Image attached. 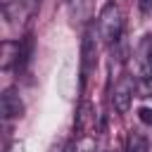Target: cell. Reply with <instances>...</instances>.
Masks as SVG:
<instances>
[{"label":"cell","mask_w":152,"mask_h":152,"mask_svg":"<svg viewBox=\"0 0 152 152\" xmlns=\"http://www.w3.org/2000/svg\"><path fill=\"white\" fill-rule=\"evenodd\" d=\"M138 119L147 126H152V107H140L138 109Z\"/></svg>","instance_id":"8fae6325"},{"label":"cell","mask_w":152,"mask_h":152,"mask_svg":"<svg viewBox=\"0 0 152 152\" xmlns=\"http://www.w3.org/2000/svg\"><path fill=\"white\" fill-rule=\"evenodd\" d=\"M5 152H21V142H12V145H10Z\"/></svg>","instance_id":"5bb4252c"},{"label":"cell","mask_w":152,"mask_h":152,"mask_svg":"<svg viewBox=\"0 0 152 152\" xmlns=\"http://www.w3.org/2000/svg\"><path fill=\"white\" fill-rule=\"evenodd\" d=\"M97 33L93 26H88L83 31V40H81V90L86 88L90 74L97 66Z\"/></svg>","instance_id":"7a4b0ae2"},{"label":"cell","mask_w":152,"mask_h":152,"mask_svg":"<svg viewBox=\"0 0 152 152\" xmlns=\"http://www.w3.org/2000/svg\"><path fill=\"white\" fill-rule=\"evenodd\" d=\"M126 152H147V140L138 131H131L126 138Z\"/></svg>","instance_id":"30bf717a"},{"label":"cell","mask_w":152,"mask_h":152,"mask_svg":"<svg viewBox=\"0 0 152 152\" xmlns=\"http://www.w3.org/2000/svg\"><path fill=\"white\" fill-rule=\"evenodd\" d=\"M17 57H19V43H14V40H5V43H2L0 66H2V69H10V66H12V62L17 64Z\"/></svg>","instance_id":"9c48e42d"},{"label":"cell","mask_w":152,"mask_h":152,"mask_svg":"<svg viewBox=\"0 0 152 152\" xmlns=\"http://www.w3.org/2000/svg\"><path fill=\"white\" fill-rule=\"evenodd\" d=\"M140 10H142L145 14H150V12H152V0H140Z\"/></svg>","instance_id":"4fadbf2b"},{"label":"cell","mask_w":152,"mask_h":152,"mask_svg":"<svg viewBox=\"0 0 152 152\" xmlns=\"http://www.w3.org/2000/svg\"><path fill=\"white\" fill-rule=\"evenodd\" d=\"M66 5V12L71 17V21H86L88 14H90V0H64Z\"/></svg>","instance_id":"52a82bcc"},{"label":"cell","mask_w":152,"mask_h":152,"mask_svg":"<svg viewBox=\"0 0 152 152\" xmlns=\"http://www.w3.org/2000/svg\"><path fill=\"white\" fill-rule=\"evenodd\" d=\"M135 62L140 66V76L152 74V36H145L135 48Z\"/></svg>","instance_id":"8992f818"},{"label":"cell","mask_w":152,"mask_h":152,"mask_svg":"<svg viewBox=\"0 0 152 152\" xmlns=\"http://www.w3.org/2000/svg\"><path fill=\"white\" fill-rule=\"evenodd\" d=\"M138 90V83L133 76H121L119 83L114 86V93H112V104L119 114H126L131 109V102H133V95Z\"/></svg>","instance_id":"3957f363"},{"label":"cell","mask_w":152,"mask_h":152,"mask_svg":"<svg viewBox=\"0 0 152 152\" xmlns=\"http://www.w3.org/2000/svg\"><path fill=\"white\" fill-rule=\"evenodd\" d=\"M0 112H2V119H5V121L19 119V116L24 114V102H21V97L17 95V90L7 88V90L2 93V97H0Z\"/></svg>","instance_id":"277c9868"},{"label":"cell","mask_w":152,"mask_h":152,"mask_svg":"<svg viewBox=\"0 0 152 152\" xmlns=\"http://www.w3.org/2000/svg\"><path fill=\"white\" fill-rule=\"evenodd\" d=\"M124 33V17L116 2H107L97 17V36L104 45H114L121 40Z\"/></svg>","instance_id":"6da1fadb"},{"label":"cell","mask_w":152,"mask_h":152,"mask_svg":"<svg viewBox=\"0 0 152 152\" xmlns=\"http://www.w3.org/2000/svg\"><path fill=\"white\" fill-rule=\"evenodd\" d=\"M31 55H33V36L26 33L21 40H19V57H17V66L19 69H26V64L31 62Z\"/></svg>","instance_id":"ba28073f"},{"label":"cell","mask_w":152,"mask_h":152,"mask_svg":"<svg viewBox=\"0 0 152 152\" xmlns=\"http://www.w3.org/2000/svg\"><path fill=\"white\" fill-rule=\"evenodd\" d=\"M95 128V107L90 102H81L78 112H76V121H74V131L76 135H86Z\"/></svg>","instance_id":"5b68a950"},{"label":"cell","mask_w":152,"mask_h":152,"mask_svg":"<svg viewBox=\"0 0 152 152\" xmlns=\"http://www.w3.org/2000/svg\"><path fill=\"white\" fill-rule=\"evenodd\" d=\"M55 152H76V145H74L71 140H64V142H62V145H59Z\"/></svg>","instance_id":"7c38bea8"}]
</instances>
